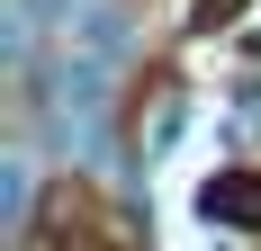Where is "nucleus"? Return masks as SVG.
<instances>
[{"label": "nucleus", "instance_id": "f257e3e1", "mask_svg": "<svg viewBox=\"0 0 261 251\" xmlns=\"http://www.w3.org/2000/svg\"><path fill=\"white\" fill-rule=\"evenodd\" d=\"M198 215L207 225H234V233H261V171H216L198 189Z\"/></svg>", "mask_w": 261, "mask_h": 251}, {"label": "nucleus", "instance_id": "f03ea898", "mask_svg": "<svg viewBox=\"0 0 261 251\" xmlns=\"http://www.w3.org/2000/svg\"><path fill=\"white\" fill-rule=\"evenodd\" d=\"M234 18V0H198V27H225Z\"/></svg>", "mask_w": 261, "mask_h": 251}]
</instances>
